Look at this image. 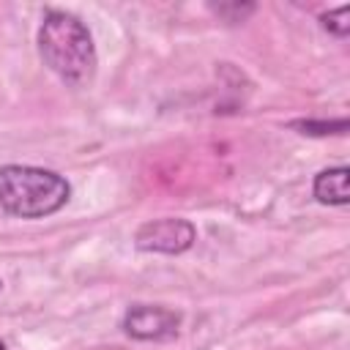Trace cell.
<instances>
[{"label": "cell", "instance_id": "obj_5", "mask_svg": "<svg viewBox=\"0 0 350 350\" xmlns=\"http://www.w3.org/2000/svg\"><path fill=\"white\" fill-rule=\"evenodd\" d=\"M347 178L350 170L347 167H328L320 170L312 180V194L317 202L323 205H347L350 202V191H347Z\"/></svg>", "mask_w": 350, "mask_h": 350}, {"label": "cell", "instance_id": "obj_4", "mask_svg": "<svg viewBox=\"0 0 350 350\" xmlns=\"http://www.w3.org/2000/svg\"><path fill=\"white\" fill-rule=\"evenodd\" d=\"M120 325L137 342H170L178 336L180 314L159 304H134L126 309Z\"/></svg>", "mask_w": 350, "mask_h": 350}, {"label": "cell", "instance_id": "obj_7", "mask_svg": "<svg viewBox=\"0 0 350 350\" xmlns=\"http://www.w3.org/2000/svg\"><path fill=\"white\" fill-rule=\"evenodd\" d=\"M293 129H304L301 134H342L347 129V120H336V123H314V120H293Z\"/></svg>", "mask_w": 350, "mask_h": 350}, {"label": "cell", "instance_id": "obj_6", "mask_svg": "<svg viewBox=\"0 0 350 350\" xmlns=\"http://www.w3.org/2000/svg\"><path fill=\"white\" fill-rule=\"evenodd\" d=\"M347 16H350V8H347V5H339V8L328 11V14H323L320 22H323V27H325L331 36L345 38V36L350 33V22H347Z\"/></svg>", "mask_w": 350, "mask_h": 350}, {"label": "cell", "instance_id": "obj_1", "mask_svg": "<svg viewBox=\"0 0 350 350\" xmlns=\"http://www.w3.org/2000/svg\"><path fill=\"white\" fill-rule=\"evenodd\" d=\"M38 55L44 66L66 85L85 88L96 77L98 55L88 25L68 14L49 8L38 27Z\"/></svg>", "mask_w": 350, "mask_h": 350}, {"label": "cell", "instance_id": "obj_8", "mask_svg": "<svg viewBox=\"0 0 350 350\" xmlns=\"http://www.w3.org/2000/svg\"><path fill=\"white\" fill-rule=\"evenodd\" d=\"M213 11H216L219 16H224V19H230V14H235V16H232V22H243V19H246V14H252V11H254V5L249 3V5H243V8H241L238 3H232V5H213Z\"/></svg>", "mask_w": 350, "mask_h": 350}, {"label": "cell", "instance_id": "obj_9", "mask_svg": "<svg viewBox=\"0 0 350 350\" xmlns=\"http://www.w3.org/2000/svg\"><path fill=\"white\" fill-rule=\"evenodd\" d=\"M0 350H8V347H5V342H0Z\"/></svg>", "mask_w": 350, "mask_h": 350}, {"label": "cell", "instance_id": "obj_2", "mask_svg": "<svg viewBox=\"0 0 350 350\" xmlns=\"http://www.w3.org/2000/svg\"><path fill=\"white\" fill-rule=\"evenodd\" d=\"M71 200V183L44 167L3 164L0 167V208L16 219H44L57 213Z\"/></svg>", "mask_w": 350, "mask_h": 350}, {"label": "cell", "instance_id": "obj_10", "mask_svg": "<svg viewBox=\"0 0 350 350\" xmlns=\"http://www.w3.org/2000/svg\"><path fill=\"white\" fill-rule=\"evenodd\" d=\"M0 290H3V279H0Z\"/></svg>", "mask_w": 350, "mask_h": 350}, {"label": "cell", "instance_id": "obj_3", "mask_svg": "<svg viewBox=\"0 0 350 350\" xmlns=\"http://www.w3.org/2000/svg\"><path fill=\"white\" fill-rule=\"evenodd\" d=\"M197 227L180 216L150 219L134 232V246L148 254H183L194 246Z\"/></svg>", "mask_w": 350, "mask_h": 350}]
</instances>
